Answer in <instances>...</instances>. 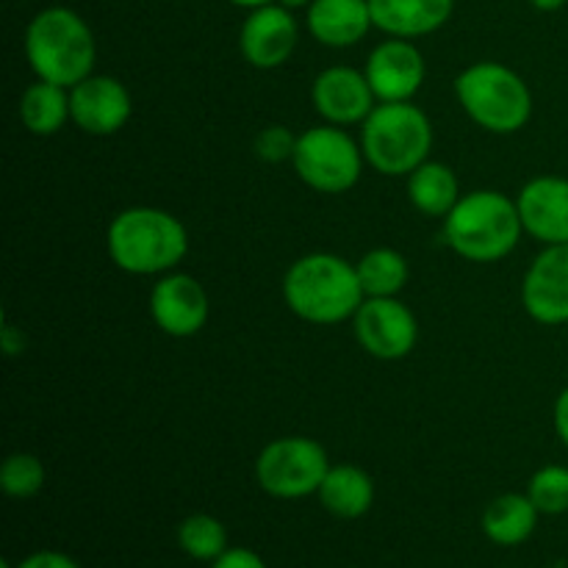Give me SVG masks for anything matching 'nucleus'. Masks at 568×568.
Segmentation results:
<instances>
[{"instance_id": "9", "label": "nucleus", "mask_w": 568, "mask_h": 568, "mask_svg": "<svg viewBox=\"0 0 568 568\" xmlns=\"http://www.w3.org/2000/svg\"><path fill=\"white\" fill-rule=\"evenodd\" d=\"M361 347L377 361H399L414 353L419 322L399 297H366L353 316Z\"/></svg>"}, {"instance_id": "21", "label": "nucleus", "mask_w": 568, "mask_h": 568, "mask_svg": "<svg viewBox=\"0 0 568 568\" xmlns=\"http://www.w3.org/2000/svg\"><path fill=\"white\" fill-rule=\"evenodd\" d=\"M460 194L458 175L453 166L442 161H425L408 175V200L419 214L425 216H447L458 205Z\"/></svg>"}, {"instance_id": "11", "label": "nucleus", "mask_w": 568, "mask_h": 568, "mask_svg": "<svg viewBox=\"0 0 568 568\" xmlns=\"http://www.w3.org/2000/svg\"><path fill=\"white\" fill-rule=\"evenodd\" d=\"M300 42V26L294 11L281 3L250 9L239 31V50L255 70H277L292 59Z\"/></svg>"}, {"instance_id": "6", "label": "nucleus", "mask_w": 568, "mask_h": 568, "mask_svg": "<svg viewBox=\"0 0 568 568\" xmlns=\"http://www.w3.org/2000/svg\"><path fill=\"white\" fill-rule=\"evenodd\" d=\"M455 98L483 131H521L532 116V92L525 78L499 61H475L455 78Z\"/></svg>"}, {"instance_id": "7", "label": "nucleus", "mask_w": 568, "mask_h": 568, "mask_svg": "<svg viewBox=\"0 0 568 568\" xmlns=\"http://www.w3.org/2000/svg\"><path fill=\"white\" fill-rule=\"evenodd\" d=\"M294 172L308 189L320 194H344L361 181L364 150L344 128L314 125L297 136L292 155Z\"/></svg>"}, {"instance_id": "28", "label": "nucleus", "mask_w": 568, "mask_h": 568, "mask_svg": "<svg viewBox=\"0 0 568 568\" xmlns=\"http://www.w3.org/2000/svg\"><path fill=\"white\" fill-rule=\"evenodd\" d=\"M211 568H266V560L258 552L244 547H227L220 558L211 564Z\"/></svg>"}, {"instance_id": "24", "label": "nucleus", "mask_w": 568, "mask_h": 568, "mask_svg": "<svg viewBox=\"0 0 568 568\" xmlns=\"http://www.w3.org/2000/svg\"><path fill=\"white\" fill-rule=\"evenodd\" d=\"M178 547L192 560L214 564L227 549V530L216 516L192 514L178 525Z\"/></svg>"}, {"instance_id": "15", "label": "nucleus", "mask_w": 568, "mask_h": 568, "mask_svg": "<svg viewBox=\"0 0 568 568\" xmlns=\"http://www.w3.org/2000/svg\"><path fill=\"white\" fill-rule=\"evenodd\" d=\"M311 103L322 120L347 128L364 125V120L377 105V98L366 81L364 70L338 64L327 67L316 75V81L311 83Z\"/></svg>"}, {"instance_id": "19", "label": "nucleus", "mask_w": 568, "mask_h": 568, "mask_svg": "<svg viewBox=\"0 0 568 568\" xmlns=\"http://www.w3.org/2000/svg\"><path fill=\"white\" fill-rule=\"evenodd\" d=\"M316 497L336 519H361L375 505V480L361 466L333 464Z\"/></svg>"}, {"instance_id": "4", "label": "nucleus", "mask_w": 568, "mask_h": 568, "mask_svg": "<svg viewBox=\"0 0 568 568\" xmlns=\"http://www.w3.org/2000/svg\"><path fill=\"white\" fill-rule=\"evenodd\" d=\"M26 59L39 81L72 89L94 75L98 44L89 22L67 6H48L26 28Z\"/></svg>"}, {"instance_id": "12", "label": "nucleus", "mask_w": 568, "mask_h": 568, "mask_svg": "<svg viewBox=\"0 0 568 568\" xmlns=\"http://www.w3.org/2000/svg\"><path fill=\"white\" fill-rule=\"evenodd\" d=\"M364 72L377 103H403V100H414V94L422 89L427 64L414 39L388 37L377 48H372Z\"/></svg>"}, {"instance_id": "33", "label": "nucleus", "mask_w": 568, "mask_h": 568, "mask_svg": "<svg viewBox=\"0 0 568 568\" xmlns=\"http://www.w3.org/2000/svg\"><path fill=\"white\" fill-rule=\"evenodd\" d=\"M275 3L286 6L288 11H297V9H308V6H311V0H275Z\"/></svg>"}, {"instance_id": "17", "label": "nucleus", "mask_w": 568, "mask_h": 568, "mask_svg": "<svg viewBox=\"0 0 568 568\" xmlns=\"http://www.w3.org/2000/svg\"><path fill=\"white\" fill-rule=\"evenodd\" d=\"M305 26L325 48H353L375 28V20L369 0H311Z\"/></svg>"}, {"instance_id": "29", "label": "nucleus", "mask_w": 568, "mask_h": 568, "mask_svg": "<svg viewBox=\"0 0 568 568\" xmlns=\"http://www.w3.org/2000/svg\"><path fill=\"white\" fill-rule=\"evenodd\" d=\"M14 568H81V564L75 558H70V555L55 552V549H42V552L28 555Z\"/></svg>"}, {"instance_id": "3", "label": "nucleus", "mask_w": 568, "mask_h": 568, "mask_svg": "<svg viewBox=\"0 0 568 568\" xmlns=\"http://www.w3.org/2000/svg\"><path fill=\"white\" fill-rule=\"evenodd\" d=\"M521 225L519 205L497 189H477L464 194L453 211L444 216V242L471 264H497L508 258L519 244Z\"/></svg>"}, {"instance_id": "20", "label": "nucleus", "mask_w": 568, "mask_h": 568, "mask_svg": "<svg viewBox=\"0 0 568 568\" xmlns=\"http://www.w3.org/2000/svg\"><path fill=\"white\" fill-rule=\"evenodd\" d=\"M538 508L525 494H503L483 514V532L497 547H521L538 527Z\"/></svg>"}, {"instance_id": "14", "label": "nucleus", "mask_w": 568, "mask_h": 568, "mask_svg": "<svg viewBox=\"0 0 568 568\" xmlns=\"http://www.w3.org/2000/svg\"><path fill=\"white\" fill-rule=\"evenodd\" d=\"M70 114L89 136H114L133 116V98L120 78L89 75L70 89Z\"/></svg>"}, {"instance_id": "10", "label": "nucleus", "mask_w": 568, "mask_h": 568, "mask_svg": "<svg viewBox=\"0 0 568 568\" xmlns=\"http://www.w3.org/2000/svg\"><path fill=\"white\" fill-rule=\"evenodd\" d=\"M209 314L211 303L203 283L186 272H166L150 292V316L155 327L172 338L197 336Z\"/></svg>"}, {"instance_id": "32", "label": "nucleus", "mask_w": 568, "mask_h": 568, "mask_svg": "<svg viewBox=\"0 0 568 568\" xmlns=\"http://www.w3.org/2000/svg\"><path fill=\"white\" fill-rule=\"evenodd\" d=\"M227 3L239 6V9H258V6L275 3V0H227Z\"/></svg>"}, {"instance_id": "16", "label": "nucleus", "mask_w": 568, "mask_h": 568, "mask_svg": "<svg viewBox=\"0 0 568 568\" xmlns=\"http://www.w3.org/2000/svg\"><path fill=\"white\" fill-rule=\"evenodd\" d=\"M521 225L536 242L568 244V178L538 175L521 186L519 197Z\"/></svg>"}, {"instance_id": "34", "label": "nucleus", "mask_w": 568, "mask_h": 568, "mask_svg": "<svg viewBox=\"0 0 568 568\" xmlns=\"http://www.w3.org/2000/svg\"><path fill=\"white\" fill-rule=\"evenodd\" d=\"M0 568H14V566H11L9 560H0Z\"/></svg>"}, {"instance_id": "22", "label": "nucleus", "mask_w": 568, "mask_h": 568, "mask_svg": "<svg viewBox=\"0 0 568 568\" xmlns=\"http://www.w3.org/2000/svg\"><path fill=\"white\" fill-rule=\"evenodd\" d=\"M20 120L33 136L59 133L67 122H72L70 89L37 78V83H31L20 98Z\"/></svg>"}, {"instance_id": "23", "label": "nucleus", "mask_w": 568, "mask_h": 568, "mask_svg": "<svg viewBox=\"0 0 568 568\" xmlns=\"http://www.w3.org/2000/svg\"><path fill=\"white\" fill-rule=\"evenodd\" d=\"M355 270L366 297H399L410 277L408 261L394 247L369 250L355 261Z\"/></svg>"}, {"instance_id": "18", "label": "nucleus", "mask_w": 568, "mask_h": 568, "mask_svg": "<svg viewBox=\"0 0 568 568\" xmlns=\"http://www.w3.org/2000/svg\"><path fill=\"white\" fill-rule=\"evenodd\" d=\"M377 31L397 39H419L449 22L455 0H369Z\"/></svg>"}, {"instance_id": "1", "label": "nucleus", "mask_w": 568, "mask_h": 568, "mask_svg": "<svg viewBox=\"0 0 568 568\" xmlns=\"http://www.w3.org/2000/svg\"><path fill=\"white\" fill-rule=\"evenodd\" d=\"M283 300L297 320L311 325H338L353 320L366 300L358 270L333 253H308L288 266Z\"/></svg>"}, {"instance_id": "25", "label": "nucleus", "mask_w": 568, "mask_h": 568, "mask_svg": "<svg viewBox=\"0 0 568 568\" xmlns=\"http://www.w3.org/2000/svg\"><path fill=\"white\" fill-rule=\"evenodd\" d=\"M48 471L44 464L31 453H14L0 466V488L11 499H31L44 488Z\"/></svg>"}, {"instance_id": "2", "label": "nucleus", "mask_w": 568, "mask_h": 568, "mask_svg": "<svg viewBox=\"0 0 568 568\" xmlns=\"http://www.w3.org/2000/svg\"><path fill=\"white\" fill-rule=\"evenodd\" d=\"M105 247L114 266L128 275H166L186 258L189 233L170 211L133 205L111 220Z\"/></svg>"}, {"instance_id": "31", "label": "nucleus", "mask_w": 568, "mask_h": 568, "mask_svg": "<svg viewBox=\"0 0 568 568\" xmlns=\"http://www.w3.org/2000/svg\"><path fill=\"white\" fill-rule=\"evenodd\" d=\"M568 0H530V6H536L538 11H560Z\"/></svg>"}, {"instance_id": "30", "label": "nucleus", "mask_w": 568, "mask_h": 568, "mask_svg": "<svg viewBox=\"0 0 568 568\" xmlns=\"http://www.w3.org/2000/svg\"><path fill=\"white\" fill-rule=\"evenodd\" d=\"M552 425H555V433H558L560 444L568 449V386L558 394V399H555Z\"/></svg>"}, {"instance_id": "8", "label": "nucleus", "mask_w": 568, "mask_h": 568, "mask_svg": "<svg viewBox=\"0 0 568 568\" xmlns=\"http://www.w3.org/2000/svg\"><path fill=\"white\" fill-rule=\"evenodd\" d=\"M331 466L320 442L308 436H283L266 444L255 458V483L275 499H305L320 491Z\"/></svg>"}, {"instance_id": "5", "label": "nucleus", "mask_w": 568, "mask_h": 568, "mask_svg": "<svg viewBox=\"0 0 568 568\" xmlns=\"http://www.w3.org/2000/svg\"><path fill=\"white\" fill-rule=\"evenodd\" d=\"M361 150L372 170L386 178H408L430 161L433 122L414 100L377 103L361 125Z\"/></svg>"}, {"instance_id": "13", "label": "nucleus", "mask_w": 568, "mask_h": 568, "mask_svg": "<svg viewBox=\"0 0 568 568\" xmlns=\"http://www.w3.org/2000/svg\"><path fill=\"white\" fill-rule=\"evenodd\" d=\"M521 305L538 325H568V244H547L527 266Z\"/></svg>"}, {"instance_id": "27", "label": "nucleus", "mask_w": 568, "mask_h": 568, "mask_svg": "<svg viewBox=\"0 0 568 568\" xmlns=\"http://www.w3.org/2000/svg\"><path fill=\"white\" fill-rule=\"evenodd\" d=\"M255 155L266 164H281V161H292L294 148H297V136L286 131L283 125H270L255 136Z\"/></svg>"}, {"instance_id": "26", "label": "nucleus", "mask_w": 568, "mask_h": 568, "mask_svg": "<svg viewBox=\"0 0 568 568\" xmlns=\"http://www.w3.org/2000/svg\"><path fill=\"white\" fill-rule=\"evenodd\" d=\"M527 497L532 499L541 516L568 514V466H541L527 483Z\"/></svg>"}]
</instances>
